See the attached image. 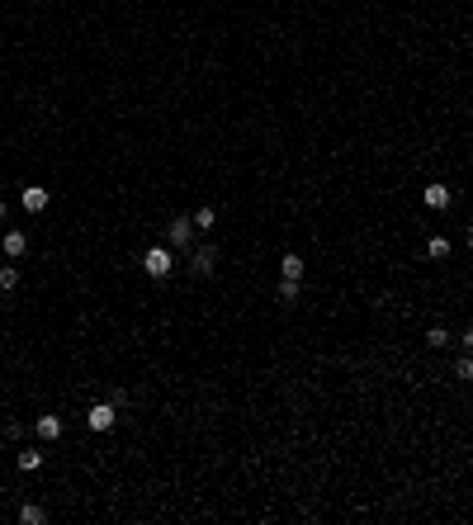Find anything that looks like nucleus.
<instances>
[{
	"instance_id": "16",
	"label": "nucleus",
	"mask_w": 473,
	"mask_h": 525,
	"mask_svg": "<svg viewBox=\"0 0 473 525\" xmlns=\"http://www.w3.org/2000/svg\"><path fill=\"white\" fill-rule=\"evenodd\" d=\"M280 298L284 303H298V279H280Z\"/></svg>"
},
{
	"instance_id": "2",
	"label": "nucleus",
	"mask_w": 473,
	"mask_h": 525,
	"mask_svg": "<svg viewBox=\"0 0 473 525\" xmlns=\"http://www.w3.org/2000/svg\"><path fill=\"white\" fill-rule=\"evenodd\" d=\"M189 241H194V218H171L166 223V246L171 251H184Z\"/></svg>"
},
{
	"instance_id": "6",
	"label": "nucleus",
	"mask_w": 473,
	"mask_h": 525,
	"mask_svg": "<svg viewBox=\"0 0 473 525\" xmlns=\"http://www.w3.org/2000/svg\"><path fill=\"white\" fill-rule=\"evenodd\" d=\"M19 199H24L28 213H43V209H48V189H43V184H24V194H19Z\"/></svg>"
},
{
	"instance_id": "4",
	"label": "nucleus",
	"mask_w": 473,
	"mask_h": 525,
	"mask_svg": "<svg viewBox=\"0 0 473 525\" xmlns=\"http://www.w3.org/2000/svg\"><path fill=\"white\" fill-rule=\"evenodd\" d=\"M0 251H5V261H19L28 251V236L19 232V227H5V236H0Z\"/></svg>"
},
{
	"instance_id": "13",
	"label": "nucleus",
	"mask_w": 473,
	"mask_h": 525,
	"mask_svg": "<svg viewBox=\"0 0 473 525\" xmlns=\"http://www.w3.org/2000/svg\"><path fill=\"white\" fill-rule=\"evenodd\" d=\"M426 256H431V261H445V256H449V241H445V236H431V241H426Z\"/></svg>"
},
{
	"instance_id": "15",
	"label": "nucleus",
	"mask_w": 473,
	"mask_h": 525,
	"mask_svg": "<svg viewBox=\"0 0 473 525\" xmlns=\"http://www.w3.org/2000/svg\"><path fill=\"white\" fill-rule=\"evenodd\" d=\"M426 345H436V350L449 345V332H445V327H431V332H426Z\"/></svg>"
},
{
	"instance_id": "11",
	"label": "nucleus",
	"mask_w": 473,
	"mask_h": 525,
	"mask_svg": "<svg viewBox=\"0 0 473 525\" xmlns=\"http://www.w3.org/2000/svg\"><path fill=\"white\" fill-rule=\"evenodd\" d=\"M189 218H194V227H199V232H209L213 223H218V209H209V204H204V209H194Z\"/></svg>"
},
{
	"instance_id": "3",
	"label": "nucleus",
	"mask_w": 473,
	"mask_h": 525,
	"mask_svg": "<svg viewBox=\"0 0 473 525\" xmlns=\"http://www.w3.org/2000/svg\"><path fill=\"white\" fill-rule=\"evenodd\" d=\"M114 421H119V402H109V397L85 412V426H90V431H114Z\"/></svg>"
},
{
	"instance_id": "14",
	"label": "nucleus",
	"mask_w": 473,
	"mask_h": 525,
	"mask_svg": "<svg viewBox=\"0 0 473 525\" xmlns=\"http://www.w3.org/2000/svg\"><path fill=\"white\" fill-rule=\"evenodd\" d=\"M38 464H43V454H38V449H19V469H24V473H33Z\"/></svg>"
},
{
	"instance_id": "9",
	"label": "nucleus",
	"mask_w": 473,
	"mask_h": 525,
	"mask_svg": "<svg viewBox=\"0 0 473 525\" xmlns=\"http://www.w3.org/2000/svg\"><path fill=\"white\" fill-rule=\"evenodd\" d=\"M33 431H38L43 440H62V417H38L33 421Z\"/></svg>"
},
{
	"instance_id": "18",
	"label": "nucleus",
	"mask_w": 473,
	"mask_h": 525,
	"mask_svg": "<svg viewBox=\"0 0 473 525\" xmlns=\"http://www.w3.org/2000/svg\"><path fill=\"white\" fill-rule=\"evenodd\" d=\"M464 350H469V355H473V327H469V332H464Z\"/></svg>"
},
{
	"instance_id": "8",
	"label": "nucleus",
	"mask_w": 473,
	"mask_h": 525,
	"mask_svg": "<svg viewBox=\"0 0 473 525\" xmlns=\"http://www.w3.org/2000/svg\"><path fill=\"white\" fill-rule=\"evenodd\" d=\"M303 270H308V261H303L298 251H289V256L280 261V275H284V279H303Z\"/></svg>"
},
{
	"instance_id": "20",
	"label": "nucleus",
	"mask_w": 473,
	"mask_h": 525,
	"mask_svg": "<svg viewBox=\"0 0 473 525\" xmlns=\"http://www.w3.org/2000/svg\"><path fill=\"white\" fill-rule=\"evenodd\" d=\"M469 246H473V232H469Z\"/></svg>"
},
{
	"instance_id": "19",
	"label": "nucleus",
	"mask_w": 473,
	"mask_h": 525,
	"mask_svg": "<svg viewBox=\"0 0 473 525\" xmlns=\"http://www.w3.org/2000/svg\"><path fill=\"white\" fill-rule=\"evenodd\" d=\"M5 213H10V209H5V204H0V223H5Z\"/></svg>"
},
{
	"instance_id": "17",
	"label": "nucleus",
	"mask_w": 473,
	"mask_h": 525,
	"mask_svg": "<svg viewBox=\"0 0 473 525\" xmlns=\"http://www.w3.org/2000/svg\"><path fill=\"white\" fill-rule=\"evenodd\" d=\"M454 374H459V379H473V355H469V350L459 355V365H454Z\"/></svg>"
},
{
	"instance_id": "12",
	"label": "nucleus",
	"mask_w": 473,
	"mask_h": 525,
	"mask_svg": "<svg viewBox=\"0 0 473 525\" xmlns=\"http://www.w3.org/2000/svg\"><path fill=\"white\" fill-rule=\"evenodd\" d=\"M0 289H5V293H15V289H19V270H15L10 261L0 265Z\"/></svg>"
},
{
	"instance_id": "1",
	"label": "nucleus",
	"mask_w": 473,
	"mask_h": 525,
	"mask_svg": "<svg viewBox=\"0 0 473 525\" xmlns=\"http://www.w3.org/2000/svg\"><path fill=\"white\" fill-rule=\"evenodd\" d=\"M142 270H147L152 279H166V275L175 270V251H171V246H147V256H142Z\"/></svg>"
},
{
	"instance_id": "10",
	"label": "nucleus",
	"mask_w": 473,
	"mask_h": 525,
	"mask_svg": "<svg viewBox=\"0 0 473 525\" xmlns=\"http://www.w3.org/2000/svg\"><path fill=\"white\" fill-rule=\"evenodd\" d=\"M19 521H24V525H48V506H38V501H24V506H19Z\"/></svg>"
},
{
	"instance_id": "7",
	"label": "nucleus",
	"mask_w": 473,
	"mask_h": 525,
	"mask_svg": "<svg viewBox=\"0 0 473 525\" xmlns=\"http://www.w3.org/2000/svg\"><path fill=\"white\" fill-rule=\"evenodd\" d=\"M426 209H431V213H445L449 209V184H426Z\"/></svg>"
},
{
	"instance_id": "5",
	"label": "nucleus",
	"mask_w": 473,
	"mask_h": 525,
	"mask_svg": "<svg viewBox=\"0 0 473 525\" xmlns=\"http://www.w3.org/2000/svg\"><path fill=\"white\" fill-rule=\"evenodd\" d=\"M189 270H194V275H213V270H218V246H194Z\"/></svg>"
}]
</instances>
